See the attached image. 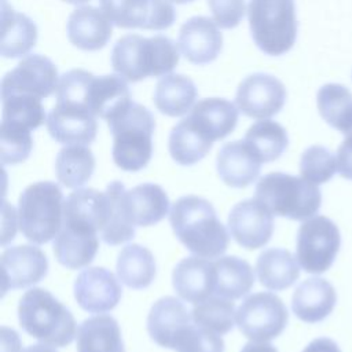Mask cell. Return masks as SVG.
Wrapping results in <instances>:
<instances>
[{"label":"cell","instance_id":"1","mask_svg":"<svg viewBox=\"0 0 352 352\" xmlns=\"http://www.w3.org/2000/svg\"><path fill=\"white\" fill-rule=\"evenodd\" d=\"M106 191L77 188L63 201V221L54 239V254L59 264L78 270L96 256L100 234L107 217Z\"/></svg>","mask_w":352,"mask_h":352},{"label":"cell","instance_id":"2","mask_svg":"<svg viewBox=\"0 0 352 352\" xmlns=\"http://www.w3.org/2000/svg\"><path fill=\"white\" fill-rule=\"evenodd\" d=\"M169 221L176 238L195 256L216 258L228 248L230 235L205 198L180 197L172 205Z\"/></svg>","mask_w":352,"mask_h":352},{"label":"cell","instance_id":"3","mask_svg":"<svg viewBox=\"0 0 352 352\" xmlns=\"http://www.w3.org/2000/svg\"><path fill=\"white\" fill-rule=\"evenodd\" d=\"M179 58L177 45L166 36L126 34L113 47L111 66L122 78L136 82L146 77L166 76L177 66Z\"/></svg>","mask_w":352,"mask_h":352},{"label":"cell","instance_id":"4","mask_svg":"<svg viewBox=\"0 0 352 352\" xmlns=\"http://www.w3.org/2000/svg\"><path fill=\"white\" fill-rule=\"evenodd\" d=\"M18 319L30 337L48 346H66L77 336L73 314L43 287L29 289L21 297Z\"/></svg>","mask_w":352,"mask_h":352},{"label":"cell","instance_id":"5","mask_svg":"<svg viewBox=\"0 0 352 352\" xmlns=\"http://www.w3.org/2000/svg\"><path fill=\"white\" fill-rule=\"evenodd\" d=\"M113 135V160L122 170L143 169L153 155V133L155 120L151 111L131 102L107 120Z\"/></svg>","mask_w":352,"mask_h":352},{"label":"cell","instance_id":"6","mask_svg":"<svg viewBox=\"0 0 352 352\" xmlns=\"http://www.w3.org/2000/svg\"><path fill=\"white\" fill-rule=\"evenodd\" d=\"M254 195L272 214L290 220L314 217L322 204V194L316 184L283 172L263 176L256 184Z\"/></svg>","mask_w":352,"mask_h":352},{"label":"cell","instance_id":"7","mask_svg":"<svg viewBox=\"0 0 352 352\" xmlns=\"http://www.w3.org/2000/svg\"><path fill=\"white\" fill-rule=\"evenodd\" d=\"M63 195L54 182H37L19 195L18 226L26 239L47 243L55 238L63 221Z\"/></svg>","mask_w":352,"mask_h":352},{"label":"cell","instance_id":"8","mask_svg":"<svg viewBox=\"0 0 352 352\" xmlns=\"http://www.w3.org/2000/svg\"><path fill=\"white\" fill-rule=\"evenodd\" d=\"M248 19L256 45L267 55L286 54L297 37L294 0H250Z\"/></svg>","mask_w":352,"mask_h":352},{"label":"cell","instance_id":"9","mask_svg":"<svg viewBox=\"0 0 352 352\" xmlns=\"http://www.w3.org/2000/svg\"><path fill=\"white\" fill-rule=\"evenodd\" d=\"M340 245L341 236L336 223L326 216H314L298 228L296 257L305 272L322 274L334 263Z\"/></svg>","mask_w":352,"mask_h":352},{"label":"cell","instance_id":"10","mask_svg":"<svg viewBox=\"0 0 352 352\" xmlns=\"http://www.w3.org/2000/svg\"><path fill=\"white\" fill-rule=\"evenodd\" d=\"M289 320L287 308L274 293L258 292L248 296L239 305L235 323L241 333L257 342L276 338Z\"/></svg>","mask_w":352,"mask_h":352},{"label":"cell","instance_id":"11","mask_svg":"<svg viewBox=\"0 0 352 352\" xmlns=\"http://www.w3.org/2000/svg\"><path fill=\"white\" fill-rule=\"evenodd\" d=\"M113 25L124 29L165 30L176 19L170 0H99Z\"/></svg>","mask_w":352,"mask_h":352},{"label":"cell","instance_id":"12","mask_svg":"<svg viewBox=\"0 0 352 352\" xmlns=\"http://www.w3.org/2000/svg\"><path fill=\"white\" fill-rule=\"evenodd\" d=\"M59 78L54 62L40 54H32L22 60L1 80V96L28 94L48 98L56 92Z\"/></svg>","mask_w":352,"mask_h":352},{"label":"cell","instance_id":"13","mask_svg":"<svg viewBox=\"0 0 352 352\" xmlns=\"http://www.w3.org/2000/svg\"><path fill=\"white\" fill-rule=\"evenodd\" d=\"M286 102V88L280 80L267 73H253L238 85L235 103L250 118L267 120L278 114Z\"/></svg>","mask_w":352,"mask_h":352},{"label":"cell","instance_id":"14","mask_svg":"<svg viewBox=\"0 0 352 352\" xmlns=\"http://www.w3.org/2000/svg\"><path fill=\"white\" fill-rule=\"evenodd\" d=\"M231 236L245 249L254 250L268 243L274 232V214L257 198L238 202L228 214Z\"/></svg>","mask_w":352,"mask_h":352},{"label":"cell","instance_id":"15","mask_svg":"<svg viewBox=\"0 0 352 352\" xmlns=\"http://www.w3.org/2000/svg\"><path fill=\"white\" fill-rule=\"evenodd\" d=\"M121 294V285L113 272L103 267L85 268L74 280V298L84 311L91 314L111 311Z\"/></svg>","mask_w":352,"mask_h":352},{"label":"cell","instance_id":"16","mask_svg":"<svg viewBox=\"0 0 352 352\" xmlns=\"http://www.w3.org/2000/svg\"><path fill=\"white\" fill-rule=\"evenodd\" d=\"M47 131L51 138L62 144H89L98 132L96 116L88 109L60 103L52 107L47 116Z\"/></svg>","mask_w":352,"mask_h":352},{"label":"cell","instance_id":"17","mask_svg":"<svg viewBox=\"0 0 352 352\" xmlns=\"http://www.w3.org/2000/svg\"><path fill=\"white\" fill-rule=\"evenodd\" d=\"M3 292L22 289L40 282L48 271V260L44 252L33 245L7 248L1 253Z\"/></svg>","mask_w":352,"mask_h":352},{"label":"cell","instance_id":"18","mask_svg":"<svg viewBox=\"0 0 352 352\" xmlns=\"http://www.w3.org/2000/svg\"><path fill=\"white\" fill-rule=\"evenodd\" d=\"M221 47L223 36L213 19L192 16L182 25L179 48L188 62L208 65L219 56Z\"/></svg>","mask_w":352,"mask_h":352},{"label":"cell","instance_id":"19","mask_svg":"<svg viewBox=\"0 0 352 352\" xmlns=\"http://www.w3.org/2000/svg\"><path fill=\"white\" fill-rule=\"evenodd\" d=\"M175 292L187 302L198 304L214 294L216 268L214 261L199 256L180 260L172 272Z\"/></svg>","mask_w":352,"mask_h":352},{"label":"cell","instance_id":"20","mask_svg":"<svg viewBox=\"0 0 352 352\" xmlns=\"http://www.w3.org/2000/svg\"><path fill=\"white\" fill-rule=\"evenodd\" d=\"M191 322V312L186 305L176 297L165 296L153 304L147 316V331L155 344L172 349Z\"/></svg>","mask_w":352,"mask_h":352},{"label":"cell","instance_id":"21","mask_svg":"<svg viewBox=\"0 0 352 352\" xmlns=\"http://www.w3.org/2000/svg\"><path fill=\"white\" fill-rule=\"evenodd\" d=\"M111 25L102 8L82 6L69 15L66 25L67 38L80 50L96 51L109 43L113 32Z\"/></svg>","mask_w":352,"mask_h":352},{"label":"cell","instance_id":"22","mask_svg":"<svg viewBox=\"0 0 352 352\" xmlns=\"http://www.w3.org/2000/svg\"><path fill=\"white\" fill-rule=\"evenodd\" d=\"M261 164L245 140H234L223 144L216 158L220 179L227 186L235 188H243L252 184L260 175Z\"/></svg>","mask_w":352,"mask_h":352},{"label":"cell","instance_id":"23","mask_svg":"<svg viewBox=\"0 0 352 352\" xmlns=\"http://www.w3.org/2000/svg\"><path fill=\"white\" fill-rule=\"evenodd\" d=\"M187 118L210 142L228 136L238 122V107L223 98H206L192 106Z\"/></svg>","mask_w":352,"mask_h":352},{"label":"cell","instance_id":"24","mask_svg":"<svg viewBox=\"0 0 352 352\" xmlns=\"http://www.w3.org/2000/svg\"><path fill=\"white\" fill-rule=\"evenodd\" d=\"M336 302L337 293L333 285L323 278L314 276L297 286L292 297V309L300 320L316 323L331 314Z\"/></svg>","mask_w":352,"mask_h":352},{"label":"cell","instance_id":"25","mask_svg":"<svg viewBox=\"0 0 352 352\" xmlns=\"http://www.w3.org/2000/svg\"><path fill=\"white\" fill-rule=\"evenodd\" d=\"M131 102L126 80L120 74L92 76L85 96V104L92 114L107 121Z\"/></svg>","mask_w":352,"mask_h":352},{"label":"cell","instance_id":"26","mask_svg":"<svg viewBox=\"0 0 352 352\" xmlns=\"http://www.w3.org/2000/svg\"><path fill=\"white\" fill-rule=\"evenodd\" d=\"M36 23L25 14L12 10L7 0H1V56L11 59L26 56L36 45Z\"/></svg>","mask_w":352,"mask_h":352},{"label":"cell","instance_id":"27","mask_svg":"<svg viewBox=\"0 0 352 352\" xmlns=\"http://www.w3.org/2000/svg\"><path fill=\"white\" fill-rule=\"evenodd\" d=\"M77 352H125L118 322L110 315H96L77 329Z\"/></svg>","mask_w":352,"mask_h":352},{"label":"cell","instance_id":"28","mask_svg":"<svg viewBox=\"0 0 352 352\" xmlns=\"http://www.w3.org/2000/svg\"><path fill=\"white\" fill-rule=\"evenodd\" d=\"M125 198L129 214L136 227L154 226L168 214L169 198L158 184H138L126 190Z\"/></svg>","mask_w":352,"mask_h":352},{"label":"cell","instance_id":"29","mask_svg":"<svg viewBox=\"0 0 352 352\" xmlns=\"http://www.w3.org/2000/svg\"><path fill=\"white\" fill-rule=\"evenodd\" d=\"M260 283L270 290L290 287L300 276V264L289 250L270 248L260 253L256 261Z\"/></svg>","mask_w":352,"mask_h":352},{"label":"cell","instance_id":"30","mask_svg":"<svg viewBox=\"0 0 352 352\" xmlns=\"http://www.w3.org/2000/svg\"><path fill=\"white\" fill-rule=\"evenodd\" d=\"M197 99V88L191 78L183 74L161 77L154 91V104L165 116L179 117L186 114Z\"/></svg>","mask_w":352,"mask_h":352},{"label":"cell","instance_id":"31","mask_svg":"<svg viewBox=\"0 0 352 352\" xmlns=\"http://www.w3.org/2000/svg\"><path fill=\"white\" fill-rule=\"evenodd\" d=\"M104 191L107 194L109 208L100 236L109 245H120L132 239L136 228L126 205V190L121 182L114 180L106 187Z\"/></svg>","mask_w":352,"mask_h":352},{"label":"cell","instance_id":"32","mask_svg":"<svg viewBox=\"0 0 352 352\" xmlns=\"http://www.w3.org/2000/svg\"><path fill=\"white\" fill-rule=\"evenodd\" d=\"M216 289L214 294L230 300L248 294L254 285L252 265L238 256H224L214 261Z\"/></svg>","mask_w":352,"mask_h":352},{"label":"cell","instance_id":"33","mask_svg":"<svg viewBox=\"0 0 352 352\" xmlns=\"http://www.w3.org/2000/svg\"><path fill=\"white\" fill-rule=\"evenodd\" d=\"M95 170V157L84 144H66L55 160V175L67 188H80Z\"/></svg>","mask_w":352,"mask_h":352},{"label":"cell","instance_id":"34","mask_svg":"<svg viewBox=\"0 0 352 352\" xmlns=\"http://www.w3.org/2000/svg\"><path fill=\"white\" fill-rule=\"evenodd\" d=\"M118 279L131 289H144L155 276V260L153 253L139 245L129 243L121 249L117 258Z\"/></svg>","mask_w":352,"mask_h":352},{"label":"cell","instance_id":"35","mask_svg":"<svg viewBox=\"0 0 352 352\" xmlns=\"http://www.w3.org/2000/svg\"><path fill=\"white\" fill-rule=\"evenodd\" d=\"M316 106L322 118L346 135L352 129V92L342 84L329 82L319 88Z\"/></svg>","mask_w":352,"mask_h":352},{"label":"cell","instance_id":"36","mask_svg":"<svg viewBox=\"0 0 352 352\" xmlns=\"http://www.w3.org/2000/svg\"><path fill=\"white\" fill-rule=\"evenodd\" d=\"M213 142L205 138L184 117L170 131L168 148L172 158L180 165H192L201 161L212 148Z\"/></svg>","mask_w":352,"mask_h":352},{"label":"cell","instance_id":"37","mask_svg":"<svg viewBox=\"0 0 352 352\" xmlns=\"http://www.w3.org/2000/svg\"><path fill=\"white\" fill-rule=\"evenodd\" d=\"M243 140L261 162L278 160L289 144L286 129L271 120H261L250 125Z\"/></svg>","mask_w":352,"mask_h":352},{"label":"cell","instance_id":"38","mask_svg":"<svg viewBox=\"0 0 352 352\" xmlns=\"http://www.w3.org/2000/svg\"><path fill=\"white\" fill-rule=\"evenodd\" d=\"M1 124L21 129L33 131L47 121L41 98L28 94H12L1 96Z\"/></svg>","mask_w":352,"mask_h":352},{"label":"cell","instance_id":"39","mask_svg":"<svg viewBox=\"0 0 352 352\" xmlns=\"http://www.w3.org/2000/svg\"><path fill=\"white\" fill-rule=\"evenodd\" d=\"M235 316L236 312L232 300L216 294L202 302L194 304V308L191 309V319L194 323L220 336L232 330Z\"/></svg>","mask_w":352,"mask_h":352},{"label":"cell","instance_id":"40","mask_svg":"<svg viewBox=\"0 0 352 352\" xmlns=\"http://www.w3.org/2000/svg\"><path fill=\"white\" fill-rule=\"evenodd\" d=\"M337 169L336 155L324 146H311L304 150L300 158V173L301 177L307 179L314 184H323L329 182Z\"/></svg>","mask_w":352,"mask_h":352},{"label":"cell","instance_id":"41","mask_svg":"<svg viewBox=\"0 0 352 352\" xmlns=\"http://www.w3.org/2000/svg\"><path fill=\"white\" fill-rule=\"evenodd\" d=\"M33 148L30 131L0 125V158L3 165L23 162Z\"/></svg>","mask_w":352,"mask_h":352},{"label":"cell","instance_id":"42","mask_svg":"<svg viewBox=\"0 0 352 352\" xmlns=\"http://www.w3.org/2000/svg\"><path fill=\"white\" fill-rule=\"evenodd\" d=\"M172 349L176 352H224V341L220 334L191 322Z\"/></svg>","mask_w":352,"mask_h":352},{"label":"cell","instance_id":"43","mask_svg":"<svg viewBox=\"0 0 352 352\" xmlns=\"http://www.w3.org/2000/svg\"><path fill=\"white\" fill-rule=\"evenodd\" d=\"M213 21L221 29L238 26L245 15V0H208Z\"/></svg>","mask_w":352,"mask_h":352},{"label":"cell","instance_id":"44","mask_svg":"<svg viewBox=\"0 0 352 352\" xmlns=\"http://www.w3.org/2000/svg\"><path fill=\"white\" fill-rule=\"evenodd\" d=\"M338 173L348 180H352V133L345 135V139L337 150Z\"/></svg>","mask_w":352,"mask_h":352},{"label":"cell","instance_id":"45","mask_svg":"<svg viewBox=\"0 0 352 352\" xmlns=\"http://www.w3.org/2000/svg\"><path fill=\"white\" fill-rule=\"evenodd\" d=\"M302 352H341L338 345L336 344V341H333L331 338L327 337H320V338H315L314 341H311L304 349Z\"/></svg>","mask_w":352,"mask_h":352},{"label":"cell","instance_id":"46","mask_svg":"<svg viewBox=\"0 0 352 352\" xmlns=\"http://www.w3.org/2000/svg\"><path fill=\"white\" fill-rule=\"evenodd\" d=\"M241 352H278V349L268 342L250 341L245 346H242Z\"/></svg>","mask_w":352,"mask_h":352},{"label":"cell","instance_id":"47","mask_svg":"<svg viewBox=\"0 0 352 352\" xmlns=\"http://www.w3.org/2000/svg\"><path fill=\"white\" fill-rule=\"evenodd\" d=\"M23 352H56V351L52 346H48L45 344H36V345L28 346Z\"/></svg>","mask_w":352,"mask_h":352},{"label":"cell","instance_id":"48","mask_svg":"<svg viewBox=\"0 0 352 352\" xmlns=\"http://www.w3.org/2000/svg\"><path fill=\"white\" fill-rule=\"evenodd\" d=\"M66 3H70V4H82V3H87L88 0H63Z\"/></svg>","mask_w":352,"mask_h":352},{"label":"cell","instance_id":"49","mask_svg":"<svg viewBox=\"0 0 352 352\" xmlns=\"http://www.w3.org/2000/svg\"><path fill=\"white\" fill-rule=\"evenodd\" d=\"M170 1H173V3H176V4H186V3H191V1H194V0H170Z\"/></svg>","mask_w":352,"mask_h":352},{"label":"cell","instance_id":"50","mask_svg":"<svg viewBox=\"0 0 352 352\" xmlns=\"http://www.w3.org/2000/svg\"><path fill=\"white\" fill-rule=\"evenodd\" d=\"M349 133H352V129H351V131H349V132H348V133H346V135H349Z\"/></svg>","mask_w":352,"mask_h":352}]
</instances>
